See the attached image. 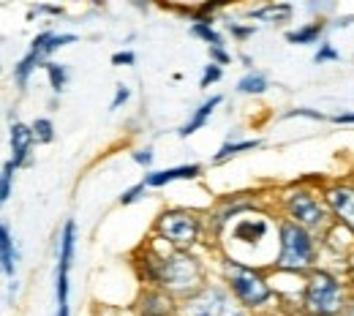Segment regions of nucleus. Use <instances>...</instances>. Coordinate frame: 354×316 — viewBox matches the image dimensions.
Here are the masks:
<instances>
[{"label":"nucleus","mask_w":354,"mask_h":316,"mask_svg":"<svg viewBox=\"0 0 354 316\" xmlns=\"http://www.w3.org/2000/svg\"><path fill=\"white\" fill-rule=\"evenodd\" d=\"M0 268H3V275H6L8 281L17 278L19 248H17V240H14V232H11V224H8V221L0 224Z\"/></svg>","instance_id":"obj_20"},{"label":"nucleus","mask_w":354,"mask_h":316,"mask_svg":"<svg viewBox=\"0 0 354 316\" xmlns=\"http://www.w3.org/2000/svg\"><path fill=\"white\" fill-rule=\"evenodd\" d=\"M327 30H330V19H308L297 28H289L283 39L292 46H319L327 39Z\"/></svg>","instance_id":"obj_17"},{"label":"nucleus","mask_w":354,"mask_h":316,"mask_svg":"<svg viewBox=\"0 0 354 316\" xmlns=\"http://www.w3.org/2000/svg\"><path fill=\"white\" fill-rule=\"evenodd\" d=\"M275 232H278V213L275 207H262L254 213L240 216L226 229L216 254H226L237 262L270 268L275 257Z\"/></svg>","instance_id":"obj_2"},{"label":"nucleus","mask_w":354,"mask_h":316,"mask_svg":"<svg viewBox=\"0 0 354 316\" xmlns=\"http://www.w3.org/2000/svg\"><path fill=\"white\" fill-rule=\"evenodd\" d=\"M131 314L136 316H180V300L164 289L139 286L131 303Z\"/></svg>","instance_id":"obj_11"},{"label":"nucleus","mask_w":354,"mask_h":316,"mask_svg":"<svg viewBox=\"0 0 354 316\" xmlns=\"http://www.w3.org/2000/svg\"><path fill=\"white\" fill-rule=\"evenodd\" d=\"M180 316H254L248 314L218 278L205 284L191 297L180 300Z\"/></svg>","instance_id":"obj_9"},{"label":"nucleus","mask_w":354,"mask_h":316,"mask_svg":"<svg viewBox=\"0 0 354 316\" xmlns=\"http://www.w3.org/2000/svg\"><path fill=\"white\" fill-rule=\"evenodd\" d=\"M44 57H39L36 52H25L17 63H14V68H11V80H14V85L19 88V91H25L28 88V82H30V77L36 74V68H44Z\"/></svg>","instance_id":"obj_21"},{"label":"nucleus","mask_w":354,"mask_h":316,"mask_svg":"<svg viewBox=\"0 0 354 316\" xmlns=\"http://www.w3.org/2000/svg\"><path fill=\"white\" fill-rule=\"evenodd\" d=\"M322 265V240L306 226L278 216L275 232V257L270 270L275 278H306Z\"/></svg>","instance_id":"obj_4"},{"label":"nucleus","mask_w":354,"mask_h":316,"mask_svg":"<svg viewBox=\"0 0 354 316\" xmlns=\"http://www.w3.org/2000/svg\"><path fill=\"white\" fill-rule=\"evenodd\" d=\"M131 161L139 164L145 172H153V161H156V150L153 145H145V147H133L131 150Z\"/></svg>","instance_id":"obj_31"},{"label":"nucleus","mask_w":354,"mask_h":316,"mask_svg":"<svg viewBox=\"0 0 354 316\" xmlns=\"http://www.w3.org/2000/svg\"><path fill=\"white\" fill-rule=\"evenodd\" d=\"M133 275L139 286H156L169 292L177 300L191 297L205 284H210V262L202 251H177L158 240L142 243L131 257Z\"/></svg>","instance_id":"obj_1"},{"label":"nucleus","mask_w":354,"mask_h":316,"mask_svg":"<svg viewBox=\"0 0 354 316\" xmlns=\"http://www.w3.org/2000/svg\"><path fill=\"white\" fill-rule=\"evenodd\" d=\"M129 98H131V88L129 85H115V95H112V101H109V112H115V109H120V106H126L129 104Z\"/></svg>","instance_id":"obj_35"},{"label":"nucleus","mask_w":354,"mask_h":316,"mask_svg":"<svg viewBox=\"0 0 354 316\" xmlns=\"http://www.w3.org/2000/svg\"><path fill=\"white\" fill-rule=\"evenodd\" d=\"M55 316H71V308H68V306H63V308H57V311H55Z\"/></svg>","instance_id":"obj_43"},{"label":"nucleus","mask_w":354,"mask_h":316,"mask_svg":"<svg viewBox=\"0 0 354 316\" xmlns=\"http://www.w3.org/2000/svg\"><path fill=\"white\" fill-rule=\"evenodd\" d=\"M205 175V167L191 161V164H177V167H167V169H153V172H145L142 180L147 183V188H167L172 183H191L199 180Z\"/></svg>","instance_id":"obj_13"},{"label":"nucleus","mask_w":354,"mask_h":316,"mask_svg":"<svg viewBox=\"0 0 354 316\" xmlns=\"http://www.w3.org/2000/svg\"><path fill=\"white\" fill-rule=\"evenodd\" d=\"M223 104V95L221 93H213V95H207L202 104H196V109H191V115H188V120L177 129V136L180 139H188V136H194L196 131H202L207 123H210V118L216 115V109Z\"/></svg>","instance_id":"obj_16"},{"label":"nucleus","mask_w":354,"mask_h":316,"mask_svg":"<svg viewBox=\"0 0 354 316\" xmlns=\"http://www.w3.org/2000/svg\"><path fill=\"white\" fill-rule=\"evenodd\" d=\"M234 91L240 93V95H265V93L270 91V80H267L265 71L254 68V71H245V74L237 80Z\"/></svg>","instance_id":"obj_22"},{"label":"nucleus","mask_w":354,"mask_h":316,"mask_svg":"<svg viewBox=\"0 0 354 316\" xmlns=\"http://www.w3.org/2000/svg\"><path fill=\"white\" fill-rule=\"evenodd\" d=\"M322 194L330 207L333 224L344 226L354 237V180L352 178H333L322 185Z\"/></svg>","instance_id":"obj_10"},{"label":"nucleus","mask_w":354,"mask_h":316,"mask_svg":"<svg viewBox=\"0 0 354 316\" xmlns=\"http://www.w3.org/2000/svg\"><path fill=\"white\" fill-rule=\"evenodd\" d=\"M207 57H210V63H216V66H229V63H234V55L226 49V46H210L207 49Z\"/></svg>","instance_id":"obj_34"},{"label":"nucleus","mask_w":354,"mask_h":316,"mask_svg":"<svg viewBox=\"0 0 354 316\" xmlns=\"http://www.w3.org/2000/svg\"><path fill=\"white\" fill-rule=\"evenodd\" d=\"M150 237L158 240L167 248H177V251H202V248H207L213 254L210 240H207L205 210L180 207V205L161 207L153 219Z\"/></svg>","instance_id":"obj_7"},{"label":"nucleus","mask_w":354,"mask_h":316,"mask_svg":"<svg viewBox=\"0 0 354 316\" xmlns=\"http://www.w3.org/2000/svg\"><path fill=\"white\" fill-rule=\"evenodd\" d=\"M39 14H46V17H63L66 8H63V6H52V3H36V6H30L28 19H30V17H39Z\"/></svg>","instance_id":"obj_33"},{"label":"nucleus","mask_w":354,"mask_h":316,"mask_svg":"<svg viewBox=\"0 0 354 316\" xmlns=\"http://www.w3.org/2000/svg\"><path fill=\"white\" fill-rule=\"evenodd\" d=\"M109 60H112V66H133L136 63V55H133L131 49H118Z\"/></svg>","instance_id":"obj_36"},{"label":"nucleus","mask_w":354,"mask_h":316,"mask_svg":"<svg viewBox=\"0 0 354 316\" xmlns=\"http://www.w3.org/2000/svg\"><path fill=\"white\" fill-rule=\"evenodd\" d=\"M188 33H191L194 39L205 41V44H207V49H210V46H226L223 33L216 28V19H199V22H191Z\"/></svg>","instance_id":"obj_23"},{"label":"nucleus","mask_w":354,"mask_h":316,"mask_svg":"<svg viewBox=\"0 0 354 316\" xmlns=\"http://www.w3.org/2000/svg\"><path fill=\"white\" fill-rule=\"evenodd\" d=\"M352 295L354 289L346 272L333 265H319L300 281V314L341 316Z\"/></svg>","instance_id":"obj_6"},{"label":"nucleus","mask_w":354,"mask_h":316,"mask_svg":"<svg viewBox=\"0 0 354 316\" xmlns=\"http://www.w3.org/2000/svg\"><path fill=\"white\" fill-rule=\"evenodd\" d=\"M281 120H313V123H324L330 120V115H324L322 109H313V106H292L281 115Z\"/></svg>","instance_id":"obj_26"},{"label":"nucleus","mask_w":354,"mask_h":316,"mask_svg":"<svg viewBox=\"0 0 354 316\" xmlns=\"http://www.w3.org/2000/svg\"><path fill=\"white\" fill-rule=\"evenodd\" d=\"M14 175H17V167H14L11 161H6V164H3V172H0V202H8V199H11Z\"/></svg>","instance_id":"obj_30"},{"label":"nucleus","mask_w":354,"mask_h":316,"mask_svg":"<svg viewBox=\"0 0 354 316\" xmlns=\"http://www.w3.org/2000/svg\"><path fill=\"white\" fill-rule=\"evenodd\" d=\"M354 22V14L352 17H335L333 22H330V28H335V30H341V28H349Z\"/></svg>","instance_id":"obj_39"},{"label":"nucleus","mask_w":354,"mask_h":316,"mask_svg":"<svg viewBox=\"0 0 354 316\" xmlns=\"http://www.w3.org/2000/svg\"><path fill=\"white\" fill-rule=\"evenodd\" d=\"M221 80H223L221 66L207 63V66L202 68V74H199V88H202V91H207V88H213V85H216V82H221Z\"/></svg>","instance_id":"obj_32"},{"label":"nucleus","mask_w":354,"mask_h":316,"mask_svg":"<svg viewBox=\"0 0 354 316\" xmlns=\"http://www.w3.org/2000/svg\"><path fill=\"white\" fill-rule=\"evenodd\" d=\"M295 316H308V314H295Z\"/></svg>","instance_id":"obj_45"},{"label":"nucleus","mask_w":354,"mask_h":316,"mask_svg":"<svg viewBox=\"0 0 354 316\" xmlns=\"http://www.w3.org/2000/svg\"><path fill=\"white\" fill-rule=\"evenodd\" d=\"M44 74H46V82H49V91L55 93H63L66 85H68V66L66 63H57V60H46L44 63Z\"/></svg>","instance_id":"obj_24"},{"label":"nucleus","mask_w":354,"mask_h":316,"mask_svg":"<svg viewBox=\"0 0 354 316\" xmlns=\"http://www.w3.org/2000/svg\"><path fill=\"white\" fill-rule=\"evenodd\" d=\"M8 147H11V164L17 169L30 167L33 164V147H36V136H33V126L22 123V120H11L8 126Z\"/></svg>","instance_id":"obj_12"},{"label":"nucleus","mask_w":354,"mask_h":316,"mask_svg":"<svg viewBox=\"0 0 354 316\" xmlns=\"http://www.w3.org/2000/svg\"><path fill=\"white\" fill-rule=\"evenodd\" d=\"M237 60H240V63H243V66H245L248 71H254V57H251V55H245V52H240V55H237Z\"/></svg>","instance_id":"obj_40"},{"label":"nucleus","mask_w":354,"mask_h":316,"mask_svg":"<svg viewBox=\"0 0 354 316\" xmlns=\"http://www.w3.org/2000/svg\"><path fill=\"white\" fill-rule=\"evenodd\" d=\"M147 194H150L147 183L139 180V183H133V185H129V188H126V191L118 196V205H120V207H131V205H136V202H142Z\"/></svg>","instance_id":"obj_27"},{"label":"nucleus","mask_w":354,"mask_h":316,"mask_svg":"<svg viewBox=\"0 0 354 316\" xmlns=\"http://www.w3.org/2000/svg\"><path fill=\"white\" fill-rule=\"evenodd\" d=\"M77 240H80V229L74 219H66L60 226V234H57V262H55V272H68L74 268V259H77Z\"/></svg>","instance_id":"obj_15"},{"label":"nucleus","mask_w":354,"mask_h":316,"mask_svg":"<svg viewBox=\"0 0 354 316\" xmlns=\"http://www.w3.org/2000/svg\"><path fill=\"white\" fill-rule=\"evenodd\" d=\"M297 14V6L295 3H286V0H270L262 6H254L245 11V17L251 22H262V25H272V28H283L295 19Z\"/></svg>","instance_id":"obj_14"},{"label":"nucleus","mask_w":354,"mask_h":316,"mask_svg":"<svg viewBox=\"0 0 354 316\" xmlns=\"http://www.w3.org/2000/svg\"><path fill=\"white\" fill-rule=\"evenodd\" d=\"M257 316H286V314H283V311H278V308H275V311H265V314H257Z\"/></svg>","instance_id":"obj_44"},{"label":"nucleus","mask_w":354,"mask_h":316,"mask_svg":"<svg viewBox=\"0 0 354 316\" xmlns=\"http://www.w3.org/2000/svg\"><path fill=\"white\" fill-rule=\"evenodd\" d=\"M259 147H262V139H257V136H226V142L213 153L210 167H223V164H229L232 158H237V156H243V153H254V150H259Z\"/></svg>","instance_id":"obj_18"},{"label":"nucleus","mask_w":354,"mask_h":316,"mask_svg":"<svg viewBox=\"0 0 354 316\" xmlns=\"http://www.w3.org/2000/svg\"><path fill=\"white\" fill-rule=\"evenodd\" d=\"M74 41H77V33H63V30H52V28H46V30H41V33H36V36H33V41H30V52H36L39 57L49 60L57 49L74 44Z\"/></svg>","instance_id":"obj_19"},{"label":"nucleus","mask_w":354,"mask_h":316,"mask_svg":"<svg viewBox=\"0 0 354 316\" xmlns=\"http://www.w3.org/2000/svg\"><path fill=\"white\" fill-rule=\"evenodd\" d=\"M226 33L237 41V44H245L248 39H254L257 36V25L254 22H243V19H226Z\"/></svg>","instance_id":"obj_25"},{"label":"nucleus","mask_w":354,"mask_h":316,"mask_svg":"<svg viewBox=\"0 0 354 316\" xmlns=\"http://www.w3.org/2000/svg\"><path fill=\"white\" fill-rule=\"evenodd\" d=\"M322 180H295L289 185H283L278 194H275V213L281 219H289L295 224L306 226L313 234H324L330 226H333V216H330V207L324 202V194H322Z\"/></svg>","instance_id":"obj_5"},{"label":"nucleus","mask_w":354,"mask_h":316,"mask_svg":"<svg viewBox=\"0 0 354 316\" xmlns=\"http://www.w3.org/2000/svg\"><path fill=\"white\" fill-rule=\"evenodd\" d=\"M129 316H136V314H129Z\"/></svg>","instance_id":"obj_46"},{"label":"nucleus","mask_w":354,"mask_h":316,"mask_svg":"<svg viewBox=\"0 0 354 316\" xmlns=\"http://www.w3.org/2000/svg\"><path fill=\"white\" fill-rule=\"evenodd\" d=\"M341 60V52H338V46L333 44L330 39H324L322 44L316 46V52H313V63L316 66H324V63H338Z\"/></svg>","instance_id":"obj_29"},{"label":"nucleus","mask_w":354,"mask_h":316,"mask_svg":"<svg viewBox=\"0 0 354 316\" xmlns=\"http://www.w3.org/2000/svg\"><path fill=\"white\" fill-rule=\"evenodd\" d=\"M216 272H218V281L248 314L257 316L278 308L281 292L270 268L237 262L226 254H216Z\"/></svg>","instance_id":"obj_3"},{"label":"nucleus","mask_w":354,"mask_h":316,"mask_svg":"<svg viewBox=\"0 0 354 316\" xmlns=\"http://www.w3.org/2000/svg\"><path fill=\"white\" fill-rule=\"evenodd\" d=\"M330 123H335V126H354V109L330 115Z\"/></svg>","instance_id":"obj_38"},{"label":"nucleus","mask_w":354,"mask_h":316,"mask_svg":"<svg viewBox=\"0 0 354 316\" xmlns=\"http://www.w3.org/2000/svg\"><path fill=\"white\" fill-rule=\"evenodd\" d=\"M30 126H33L36 145H52L55 142V123H52V118H36Z\"/></svg>","instance_id":"obj_28"},{"label":"nucleus","mask_w":354,"mask_h":316,"mask_svg":"<svg viewBox=\"0 0 354 316\" xmlns=\"http://www.w3.org/2000/svg\"><path fill=\"white\" fill-rule=\"evenodd\" d=\"M341 316H354V295H352V300H349V306L344 308V314Z\"/></svg>","instance_id":"obj_42"},{"label":"nucleus","mask_w":354,"mask_h":316,"mask_svg":"<svg viewBox=\"0 0 354 316\" xmlns=\"http://www.w3.org/2000/svg\"><path fill=\"white\" fill-rule=\"evenodd\" d=\"M262 207H275V196L267 199V196L254 194V191H234V194L218 196V199L205 210V219H207V240H210L213 254H216L218 243L223 240L226 229L232 226V221H237V219L245 216V213L262 210Z\"/></svg>","instance_id":"obj_8"},{"label":"nucleus","mask_w":354,"mask_h":316,"mask_svg":"<svg viewBox=\"0 0 354 316\" xmlns=\"http://www.w3.org/2000/svg\"><path fill=\"white\" fill-rule=\"evenodd\" d=\"M344 272H346V278H349V284H352V289H354V257L349 259V265L344 268Z\"/></svg>","instance_id":"obj_41"},{"label":"nucleus","mask_w":354,"mask_h":316,"mask_svg":"<svg viewBox=\"0 0 354 316\" xmlns=\"http://www.w3.org/2000/svg\"><path fill=\"white\" fill-rule=\"evenodd\" d=\"M306 8L313 14V19H327V14H330V11H335V6H333V3H308Z\"/></svg>","instance_id":"obj_37"}]
</instances>
